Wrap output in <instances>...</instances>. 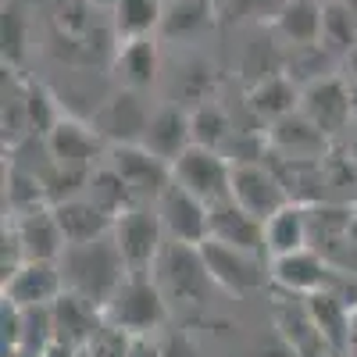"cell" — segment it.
Instances as JSON below:
<instances>
[{
  "label": "cell",
  "mask_w": 357,
  "mask_h": 357,
  "mask_svg": "<svg viewBox=\"0 0 357 357\" xmlns=\"http://www.w3.org/2000/svg\"><path fill=\"white\" fill-rule=\"evenodd\" d=\"M268 146H272L275 158H286L293 165H301V161L325 158L329 136H325L304 111H293V114H286V118L268 126Z\"/></svg>",
  "instance_id": "cell-16"
},
{
  "label": "cell",
  "mask_w": 357,
  "mask_h": 357,
  "mask_svg": "<svg viewBox=\"0 0 357 357\" xmlns=\"http://www.w3.org/2000/svg\"><path fill=\"white\" fill-rule=\"evenodd\" d=\"M247 104L257 118H264V122L272 126V122H279V118L301 111V86H296L286 72L257 79L250 86V93H247Z\"/></svg>",
  "instance_id": "cell-23"
},
{
  "label": "cell",
  "mask_w": 357,
  "mask_h": 357,
  "mask_svg": "<svg viewBox=\"0 0 357 357\" xmlns=\"http://www.w3.org/2000/svg\"><path fill=\"white\" fill-rule=\"evenodd\" d=\"M232 200L250 211L254 218L268 222L272 215H279L282 207L293 200L282 175L275 168H268L261 161H247V165H232Z\"/></svg>",
  "instance_id": "cell-9"
},
{
  "label": "cell",
  "mask_w": 357,
  "mask_h": 357,
  "mask_svg": "<svg viewBox=\"0 0 357 357\" xmlns=\"http://www.w3.org/2000/svg\"><path fill=\"white\" fill-rule=\"evenodd\" d=\"M158 215H161V225H165V236L172 243H190V247H200L207 240V225H211V207H207L200 197H193L190 190H183L172 178V186L161 193V200L154 204Z\"/></svg>",
  "instance_id": "cell-11"
},
{
  "label": "cell",
  "mask_w": 357,
  "mask_h": 357,
  "mask_svg": "<svg viewBox=\"0 0 357 357\" xmlns=\"http://www.w3.org/2000/svg\"><path fill=\"white\" fill-rule=\"evenodd\" d=\"M264 247L268 257H286L311 247V211L304 204H286L279 215H272L264 222Z\"/></svg>",
  "instance_id": "cell-22"
},
{
  "label": "cell",
  "mask_w": 357,
  "mask_h": 357,
  "mask_svg": "<svg viewBox=\"0 0 357 357\" xmlns=\"http://www.w3.org/2000/svg\"><path fill=\"white\" fill-rule=\"evenodd\" d=\"M129 357H165V347H161L154 336H136Z\"/></svg>",
  "instance_id": "cell-34"
},
{
  "label": "cell",
  "mask_w": 357,
  "mask_h": 357,
  "mask_svg": "<svg viewBox=\"0 0 357 357\" xmlns=\"http://www.w3.org/2000/svg\"><path fill=\"white\" fill-rule=\"evenodd\" d=\"M168 301L154 279V272H129L114 296L104 304V321L126 329L129 336H154L168 321Z\"/></svg>",
  "instance_id": "cell-2"
},
{
  "label": "cell",
  "mask_w": 357,
  "mask_h": 357,
  "mask_svg": "<svg viewBox=\"0 0 357 357\" xmlns=\"http://www.w3.org/2000/svg\"><path fill=\"white\" fill-rule=\"evenodd\" d=\"M54 215H57V225L65 232V243H93L100 236H111L114 229V218L104 215L93 200L86 197H72V200H61V204H50Z\"/></svg>",
  "instance_id": "cell-21"
},
{
  "label": "cell",
  "mask_w": 357,
  "mask_h": 357,
  "mask_svg": "<svg viewBox=\"0 0 357 357\" xmlns=\"http://www.w3.org/2000/svg\"><path fill=\"white\" fill-rule=\"evenodd\" d=\"M347 4H350V11H354V18H357V0H347Z\"/></svg>",
  "instance_id": "cell-38"
},
{
  "label": "cell",
  "mask_w": 357,
  "mask_h": 357,
  "mask_svg": "<svg viewBox=\"0 0 357 357\" xmlns=\"http://www.w3.org/2000/svg\"><path fill=\"white\" fill-rule=\"evenodd\" d=\"M11 232L18 236L22 243V254L25 261H57L65 254V232L57 225V215L50 204H40V207H29V211H18L11 222Z\"/></svg>",
  "instance_id": "cell-15"
},
{
  "label": "cell",
  "mask_w": 357,
  "mask_h": 357,
  "mask_svg": "<svg viewBox=\"0 0 357 357\" xmlns=\"http://www.w3.org/2000/svg\"><path fill=\"white\" fill-rule=\"evenodd\" d=\"M354 321H357V301H354Z\"/></svg>",
  "instance_id": "cell-39"
},
{
  "label": "cell",
  "mask_w": 357,
  "mask_h": 357,
  "mask_svg": "<svg viewBox=\"0 0 357 357\" xmlns=\"http://www.w3.org/2000/svg\"><path fill=\"white\" fill-rule=\"evenodd\" d=\"M347 65H350V68H354V82H357V50H354V54H350V57H347Z\"/></svg>",
  "instance_id": "cell-37"
},
{
  "label": "cell",
  "mask_w": 357,
  "mask_h": 357,
  "mask_svg": "<svg viewBox=\"0 0 357 357\" xmlns=\"http://www.w3.org/2000/svg\"><path fill=\"white\" fill-rule=\"evenodd\" d=\"M25 50V15L18 4L4 8V57L8 61H18Z\"/></svg>",
  "instance_id": "cell-33"
},
{
  "label": "cell",
  "mask_w": 357,
  "mask_h": 357,
  "mask_svg": "<svg viewBox=\"0 0 357 357\" xmlns=\"http://www.w3.org/2000/svg\"><path fill=\"white\" fill-rule=\"evenodd\" d=\"M272 282L282 293H293V296L333 293L340 286L329 261H325L318 250H311V247L296 250V254H286V257H272Z\"/></svg>",
  "instance_id": "cell-12"
},
{
  "label": "cell",
  "mask_w": 357,
  "mask_h": 357,
  "mask_svg": "<svg viewBox=\"0 0 357 357\" xmlns=\"http://www.w3.org/2000/svg\"><path fill=\"white\" fill-rule=\"evenodd\" d=\"M104 161L126 178L136 204H158L161 193L172 186V165L151 154L143 143H111Z\"/></svg>",
  "instance_id": "cell-6"
},
{
  "label": "cell",
  "mask_w": 357,
  "mask_h": 357,
  "mask_svg": "<svg viewBox=\"0 0 357 357\" xmlns=\"http://www.w3.org/2000/svg\"><path fill=\"white\" fill-rule=\"evenodd\" d=\"M165 4H168V0H165Z\"/></svg>",
  "instance_id": "cell-40"
},
{
  "label": "cell",
  "mask_w": 357,
  "mask_h": 357,
  "mask_svg": "<svg viewBox=\"0 0 357 357\" xmlns=\"http://www.w3.org/2000/svg\"><path fill=\"white\" fill-rule=\"evenodd\" d=\"M50 314H54V340L68 343L75 350H82L104 321V311L97 304L82 301V296H75V293H65L61 301L50 307Z\"/></svg>",
  "instance_id": "cell-20"
},
{
  "label": "cell",
  "mask_w": 357,
  "mask_h": 357,
  "mask_svg": "<svg viewBox=\"0 0 357 357\" xmlns=\"http://www.w3.org/2000/svg\"><path fill=\"white\" fill-rule=\"evenodd\" d=\"M65 296V279L57 261H25L11 279H4V301L15 307H54Z\"/></svg>",
  "instance_id": "cell-14"
},
{
  "label": "cell",
  "mask_w": 357,
  "mask_h": 357,
  "mask_svg": "<svg viewBox=\"0 0 357 357\" xmlns=\"http://www.w3.org/2000/svg\"><path fill=\"white\" fill-rule=\"evenodd\" d=\"M50 343H54V314H50V307H29V311H22L18 314V350L47 354Z\"/></svg>",
  "instance_id": "cell-31"
},
{
  "label": "cell",
  "mask_w": 357,
  "mask_h": 357,
  "mask_svg": "<svg viewBox=\"0 0 357 357\" xmlns=\"http://www.w3.org/2000/svg\"><path fill=\"white\" fill-rule=\"evenodd\" d=\"M190 126H193V146H207V151H225L229 139L236 136L229 114L211 100H204L190 111Z\"/></svg>",
  "instance_id": "cell-29"
},
{
  "label": "cell",
  "mask_w": 357,
  "mask_h": 357,
  "mask_svg": "<svg viewBox=\"0 0 357 357\" xmlns=\"http://www.w3.org/2000/svg\"><path fill=\"white\" fill-rule=\"evenodd\" d=\"M111 236H114L118 250H122L129 272H151L154 261L165 250V243H168L161 215H158L154 204H136L126 215H118Z\"/></svg>",
  "instance_id": "cell-4"
},
{
  "label": "cell",
  "mask_w": 357,
  "mask_h": 357,
  "mask_svg": "<svg viewBox=\"0 0 357 357\" xmlns=\"http://www.w3.org/2000/svg\"><path fill=\"white\" fill-rule=\"evenodd\" d=\"M211 0H168L165 4V36H193L211 25Z\"/></svg>",
  "instance_id": "cell-30"
},
{
  "label": "cell",
  "mask_w": 357,
  "mask_h": 357,
  "mask_svg": "<svg viewBox=\"0 0 357 357\" xmlns=\"http://www.w3.org/2000/svg\"><path fill=\"white\" fill-rule=\"evenodd\" d=\"M82 4H89V8H114V0H82Z\"/></svg>",
  "instance_id": "cell-36"
},
{
  "label": "cell",
  "mask_w": 357,
  "mask_h": 357,
  "mask_svg": "<svg viewBox=\"0 0 357 357\" xmlns=\"http://www.w3.org/2000/svg\"><path fill=\"white\" fill-rule=\"evenodd\" d=\"M200 254H204V264H207V272H211L218 289L250 296V293L264 289V282L272 279V261L261 254L236 250V247H225L218 240H204Z\"/></svg>",
  "instance_id": "cell-5"
},
{
  "label": "cell",
  "mask_w": 357,
  "mask_h": 357,
  "mask_svg": "<svg viewBox=\"0 0 357 357\" xmlns=\"http://www.w3.org/2000/svg\"><path fill=\"white\" fill-rule=\"evenodd\" d=\"M172 178L193 197H200L207 207H215L232 197V161L222 151L207 146H190V151L172 165Z\"/></svg>",
  "instance_id": "cell-8"
},
{
  "label": "cell",
  "mask_w": 357,
  "mask_h": 357,
  "mask_svg": "<svg viewBox=\"0 0 357 357\" xmlns=\"http://www.w3.org/2000/svg\"><path fill=\"white\" fill-rule=\"evenodd\" d=\"M151 114L154 111L146 107L143 93H136V89H118L97 114V132L111 143H139L146 126H151Z\"/></svg>",
  "instance_id": "cell-18"
},
{
  "label": "cell",
  "mask_w": 357,
  "mask_h": 357,
  "mask_svg": "<svg viewBox=\"0 0 357 357\" xmlns=\"http://www.w3.org/2000/svg\"><path fill=\"white\" fill-rule=\"evenodd\" d=\"M272 318H275V329L293 357H343L318 329L307 296H293V293L279 289V296L272 301Z\"/></svg>",
  "instance_id": "cell-7"
},
{
  "label": "cell",
  "mask_w": 357,
  "mask_h": 357,
  "mask_svg": "<svg viewBox=\"0 0 357 357\" xmlns=\"http://www.w3.org/2000/svg\"><path fill=\"white\" fill-rule=\"evenodd\" d=\"M207 240H218V243H225V247H236V250L268 257V247H264V222L254 218L250 211H243V207L236 204L232 197L211 207ZM268 261H272V257H268Z\"/></svg>",
  "instance_id": "cell-17"
},
{
  "label": "cell",
  "mask_w": 357,
  "mask_h": 357,
  "mask_svg": "<svg viewBox=\"0 0 357 357\" xmlns=\"http://www.w3.org/2000/svg\"><path fill=\"white\" fill-rule=\"evenodd\" d=\"M343 357H357V321H354V333H350V340H347V350H343Z\"/></svg>",
  "instance_id": "cell-35"
},
{
  "label": "cell",
  "mask_w": 357,
  "mask_h": 357,
  "mask_svg": "<svg viewBox=\"0 0 357 357\" xmlns=\"http://www.w3.org/2000/svg\"><path fill=\"white\" fill-rule=\"evenodd\" d=\"M57 264H61L65 293L82 296V301L97 304L100 311L114 296V289L122 286V279L129 275V264L122 250H118L114 236H100L93 243H72L57 257Z\"/></svg>",
  "instance_id": "cell-1"
},
{
  "label": "cell",
  "mask_w": 357,
  "mask_h": 357,
  "mask_svg": "<svg viewBox=\"0 0 357 357\" xmlns=\"http://www.w3.org/2000/svg\"><path fill=\"white\" fill-rule=\"evenodd\" d=\"M321 4L325 0H282L275 11V33L289 47L321 43Z\"/></svg>",
  "instance_id": "cell-25"
},
{
  "label": "cell",
  "mask_w": 357,
  "mask_h": 357,
  "mask_svg": "<svg viewBox=\"0 0 357 357\" xmlns=\"http://www.w3.org/2000/svg\"><path fill=\"white\" fill-rule=\"evenodd\" d=\"M111 22H114V33H118L122 43H129V40H151L154 33H161L165 0H114Z\"/></svg>",
  "instance_id": "cell-26"
},
{
  "label": "cell",
  "mask_w": 357,
  "mask_h": 357,
  "mask_svg": "<svg viewBox=\"0 0 357 357\" xmlns=\"http://www.w3.org/2000/svg\"><path fill=\"white\" fill-rule=\"evenodd\" d=\"M132 343H136V336H129L126 329H118L111 321H100V329L82 347V357H129Z\"/></svg>",
  "instance_id": "cell-32"
},
{
  "label": "cell",
  "mask_w": 357,
  "mask_h": 357,
  "mask_svg": "<svg viewBox=\"0 0 357 357\" xmlns=\"http://www.w3.org/2000/svg\"><path fill=\"white\" fill-rule=\"evenodd\" d=\"M43 143H47L50 161L57 168H65V172L89 175L107 158V146H104V136L97 132V126H82V122H75V118H61Z\"/></svg>",
  "instance_id": "cell-10"
},
{
  "label": "cell",
  "mask_w": 357,
  "mask_h": 357,
  "mask_svg": "<svg viewBox=\"0 0 357 357\" xmlns=\"http://www.w3.org/2000/svg\"><path fill=\"white\" fill-rule=\"evenodd\" d=\"M158 68H161V54H158V43L154 36L151 40H129L118 47V57H114V72L122 79V89H151L158 82Z\"/></svg>",
  "instance_id": "cell-24"
},
{
  "label": "cell",
  "mask_w": 357,
  "mask_h": 357,
  "mask_svg": "<svg viewBox=\"0 0 357 357\" xmlns=\"http://www.w3.org/2000/svg\"><path fill=\"white\" fill-rule=\"evenodd\" d=\"M151 154H158L161 161L175 165L190 146H193V126H190V111L165 104L151 114V126H146L143 139H139Z\"/></svg>",
  "instance_id": "cell-19"
},
{
  "label": "cell",
  "mask_w": 357,
  "mask_h": 357,
  "mask_svg": "<svg viewBox=\"0 0 357 357\" xmlns=\"http://www.w3.org/2000/svg\"><path fill=\"white\" fill-rule=\"evenodd\" d=\"M154 279L165 293L168 307H204L207 296H211V272L204 264V254L200 247H190V243H165L161 257L154 261Z\"/></svg>",
  "instance_id": "cell-3"
},
{
  "label": "cell",
  "mask_w": 357,
  "mask_h": 357,
  "mask_svg": "<svg viewBox=\"0 0 357 357\" xmlns=\"http://www.w3.org/2000/svg\"><path fill=\"white\" fill-rule=\"evenodd\" d=\"M82 197L86 200H93L104 215H111V218H118V215H126L129 207H136V197H132V190L126 186V178L118 175L107 161L104 165H97L93 172H89V183H86V190H82Z\"/></svg>",
  "instance_id": "cell-27"
},
{
  "label": "cell",
  "mask_w": 357,
  "mask_h": 357,
  "mask_svg": "<svg viewBox=\"0 0 357 357\" xmlns=\"http://www.w3.org/2000/svg\"><path fill=\"white\" fill-rule=\"evenodd\" d=\"M301 111L325 136H336L354 114V86H347L340 75H325L301 89Z\"/></svg>",
  "instance_id": "cell-13"
},
{
  "label": "cell",
  "mask_w": 357,
  "mask_h": 357,
  "mask_svg": "<svg viewBox=\"0 0 357 357\" xmlns=\"http://www.w3.org/2000/svg\"><path fill=\"white\" fill-rule=\"evenodd\" d=\"M321 47L333 57H350L357 50V18L347 0H325L321 4Z\"/></svg>",
  "instance_id": "cell-28"
}]
</instances>
